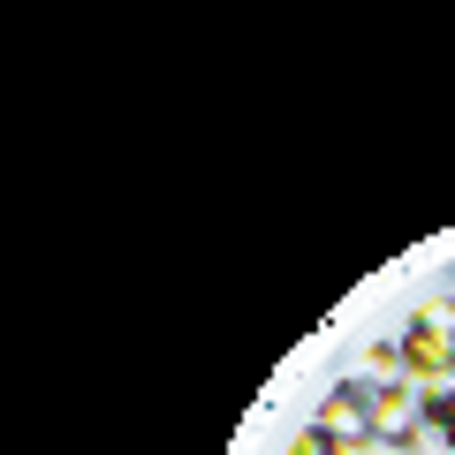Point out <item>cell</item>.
<instances>
[{
  "instance_id": "obj_1",
  "label": "cell",
  "mask_w": 455,
  "mask_h": 455,
  "mask_svg": "<svg viewBox=\"0 0 455 455\" xmlns=\"http://www.w3.org/2000/svg\"><path fill=\"white\" fill-rule=\"evenodd\" d=\"M403 364H410V379H433V387H448V379H455V341L440 334L425 311H418V326L403 334Z\"/></svg>"
},
{
  "instance_id": "obj_2",
  "label": "cell",
  "mask_w": 455,
  "mask_h": 455,
  "mask_svg": "<svg viewBox=\"0 0 455 455\" xmlns=\"http://www.w3.org/2000/svg\"><path fill=\"white\" fill-rule=\"evenodd\" d=\"M319 433H334L341 448H349V440H372V403H364L357 387L326 395V410H319Z\"/></svg>"
},
{
  "instance_id": "obj_3",
  "label": "cell",
  "mask_w": 455,
  "mask_h": 455,
  "mask_svg": "<svg viewBox=\"0 0 455 455\" xmlns=\"http://www.w3.org/2000/svg\"><path fill=\"white\" fill-rule=\"evenodd\" d=\"M425 425L455 448V387H433V395H425Z\"/></svg>"
},
{
  "instance_id": "obj_4",
  "label": "cell",
  "mask_w": 455,
  "mask_h": 455,
  "mask_svg": "<svg viewBox=\"0 0 455 455\" xmlns=\"http://www.w3.org/2000/svg\"><path fill=\"white\" fill-rule=\"evenodd\" d=\"M289 455H349V448H341V440H334V433H319V425H311V433H304V440H296V448H289Z\"/></svg>"
}]
</instances>
